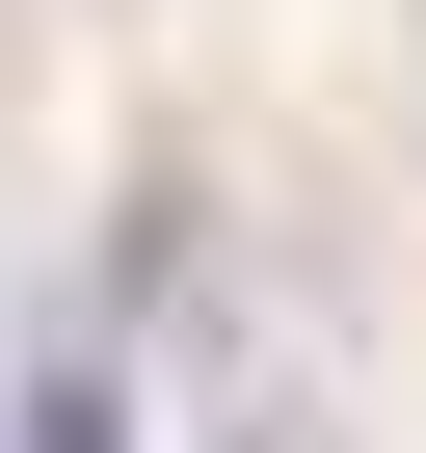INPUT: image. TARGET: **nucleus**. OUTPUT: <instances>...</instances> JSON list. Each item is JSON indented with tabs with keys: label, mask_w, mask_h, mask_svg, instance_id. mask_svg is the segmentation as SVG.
Wrapping results in <instances>:
<instances>
[{
	"label": "nucleus",
	"mask_w": 426,
	"mask_h": 453,
	"mask_svg": "<svg viewBox=\"0 0 426 453\" xmlns=\"http://www.w3.org/2000/svg\"><path fill=\"white\" fill-rule=\"evenodd\" d=\"M27 453H133V426H107V373H27Z\"/></svg>",
	"instance_id": "f257e3e1"
}]
</instances>
